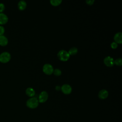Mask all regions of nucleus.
Instances as JSON below:
<instances>
[{"label": "nucleus", "instance_id": "nucleus-1", "mask_svg": "<svg viewBox=\"0 0 122 122\" xmlns=\"http://www.w3.org/2000/svg\"><path fill=\"white\" fill-rule=\"evenodd\" d=\"M39 105V101L37 98L35 97H32L29 99L26 102V105L30 109H34Z\"/></svg>", "mask_w": 122, "mask_h": 122}, {"label": "nucleus", "instance_id": "nucleus-2", "mask_svg": "<svg viewBox=\"0 0 122 122\" xmlns=\"http://www.w3.org/2000/svg\"><path fill=\"white\" fill-rule=\"evenodd\" d=\"M11 59V55L8 51H4L0 54V62L5 63L9 62Z\"/></svg>", "mask_w": 122, "mask_h": 122}, {"label": "nucleus", "instance_id": "nucleus-3", "mask_svg": "<svg viewBox=\"0 0 122 122\" xmlns=\"http://www.w3.org/2000/svg\"><path fill=\"white\" fill-rule=\"evenodd\" d=\"M57 56L59 59L62 61H66L70 58V54L68 52L63 50L60 51L57 54Z\"/></svg>", "mask_w": 122, "mask_h": 122}, {"label": "nucleus", "instance_id": "nucleus-4", "mask_svg": "<svg viewBox=\"0 0 122 122\" xmlns=\"http://www.w3.org/2000/svg\"><path fill=\"white\" fill-rule=\"evenodd\" d=\"M43 71L45 73L50 75L53 73V68L51 64L46 63L43 66Z\"/></svg>", "mask_w": 122, "mask_h": 122}, {"label": "nucleus", "instance_id": "nucleus-5", "mask_svg": "<svg viewBox=\"0 0 122 122\" xmlns=\"http://www.w3.org/2000/svg\"><path fill=\"white\" fill-rule=\"evenodd\" d=\"M48 98V94L45 91H43L40 93V94L38 96V101L39 102L43 103L45 102Z\"/></svg>", "mask_w": 122, "mask_h": 122}, {"label": "nucleus", "instance_id": "nucleus-6", "mask_svg": "<svg viewBox=\"0 0 122 122\" xmlns=\"http://www.w3.org/2000/svg\"><path fill=\"white\" fill-rule=\"evenodd\" d=\"M104 64L109 67L112 66L114 64V61L113 59L110 56H107L104 59Z\"/></svg>", "mask_w": 122, "mask_h": 122}, {"label": "nucleus", "instance_id": "nucleus-7", "mask_svg": "<svg viewBox=\"0 0 122 122\" xmlns=\"http://www.w3.org/2000/svg\"><path fill=\"white\" fill-rule=\"evenodd\" d=\"M61 90L62 92L66 94H70L71 92V86L67 84H63L61 87Z\"/></svg>", "mask_w": 122, "mask_h": 122}, {"label": "nucleus", "instance_id": "nucleus-8", "mask_svg": "<svg viewBox=\"0 0 122 122\" xmlns=\"http://www.w3.org/2000/svg\"><path fill=\"white\" fill-rule=\"evenodd\" d=\"M8 17L6 14L3 12L0 13V25L7 23L8 21Z\"/></svg>", "mask_w": 122, "mask_h": 122}, {"label": "nucleus", "instance_id": "nucleus-9", "mask_svg": "<svg viewBox=\"0 0 122 122\" xmlns=\"http://www.w3.org/2000/svg\"><path fill=\"white\" fill-rule=\"evenodd\" d=\"M108 96V92L107 90L103 89L101 90L98 93V97L101 99H104Z\"/></svg>", "mask_w": 122, "mask_h": 122}, {"label": "nucleus", "instance_id": "nucleus-10", "mask_svg": "<svg viewBox=\"0 0 122 122\" xmlns=\"http://www.w3.org/2000/svg\"><path fill=\"white\" fill-rule=\"evenodd\" d=\"M114 40L115 42L117 43H122V33L121 32H118L116 33L114 36Z\"/></svg>", "mask_w": 122, "mask_h": 122}, {"label": "nucleus", "instance_id": "nucleus-11", "mask_svg": "<svg viewBox=\"0 0 122 122\" xmlns=\"http://www.w3.org/2000/svg\"><path fill=\"white\" fill-rule=\"evenodd\" d=\"M8 39L5 35L0 36V45L2 46H5L8 43Z\"/></svg>", "mask_w": 122, "mask_h": 122}, {"label": "nucleus", "instance_id": "nucleus-12", "mask_svg": "<svg viewBox=\"0 0 122 122\" xmlns=\"http://www.w3.org/2000/svg\"><path fill=\"white\" fill-rule=\"evenodd\" d=\"M27 6V3L25 1L23 0H21L19 1L18 3V7L20 10H24Z\"/></svg>", "mask_w": 122, "mask_h": 122}, {"label": "nucleus", "instance_id": "nucleus-13", "mask_svg": "<svg viewBox=\"0 0 122 122\" xmlns=\"http://www.w3.org/2000/svg\"><path fill=\"white\" fill-rule=\"evenodd\" d=\"M26 94L29 97H33L35 94V92L34 90L31 87H29L26 90Z\"/></svg>", "mask_w": 122, "mask_h": 122}, {"label": "nucleus", "instance_id": "nucleus-14", "mask_svg": "<svg viewBox=\"0 0 122 122\" xmlns=\"http://www.w3.org/2000/svg\"><path fill=\"white\" fill-rule=\"evenodd\" d=\"M78 52V49L77 48L75 47H72L71 48L69 51V54L71 55H75Z\"/></svg>", "mask_w": 122, "mask_h": 122}, {"label": "nucleus", "instance_id": "nucleus-15", "mask_svg": "<svg viewBox=\"0 0 122 122\" xmlns=\"http://www.w3.org/2000/svg\"><path fill=\"white\" fill-rule=\"evenodd\" d=\"M62 2L61 0H51V3L53 6L59 5Z\"/></svg>", "mask_w": 122, "mask_h": 122}, {"label": "nucleus", "instance_id": "nucleus-16", "mask_svg": "<svg viewBox=\"0 0 122 122\" xmlns=\"http://www.w3.org/2000/svg\"><path fill=\"white\" fill-rule=\"evenodd\" d=\"M53 73L54 74V75H56V76H60L61 73V71L59 69H55L53 70Z\"/></svg>", "mask_w": 122, "mask_h": 122}, {"label": "nucleus", "instance_id": "nucleus-17", "mask_svg": "<svg viewBox=\"0 0 122 122\" xmlns=\"http://www.w3.org/2000/svg\"><path fill=\"white\" fill-rule=\"evenodd\" d=\"M114 63L117 65L121 66L122 64V60L121 58H118L114 61Z\"/></svg>", "mask_w": 122, "mask_h": 122}, {"label": "nucleus", "instance_id": "nucleus-18", "mask_svg": "<svg viewBox=\"0 0 122 122\" xmlns=\"http://www.w3.org/2000/svg\"><path fill=\"white\" fill-rule=\"evenodd\" d=\"M5 9V6L4 3L0 2V13L3 12V11Z\"/></svg>", "mask_w": 122, "mask_h": 122}, {"label": "nucleus", "instance_id": "nucleus-19", "mask_svg": "<svg viewBox=\"0 0 122 122\" xmlns=\"http://www.w3.org/2000/svg\"><path fill=\"white\" fill-rule=\"evenodd\" d=\"M5 32V28L2 25H0V36L3 35Z\"/></svg>", "mask_w": 122, "mask_h": 122}, {"label": "nucleus", "instance_id": "nucleus-20", "mask_svg": "<svg viewBox=\"0 0 122 122\" xmlns=\"http://www.w3.org/2000/svg\"><path fill=\"white\" fill-rule=\"evenodd\" d=\"M117 46H118V45H117V43H116V42H112L111 44V47L112 48H113V49H115V48H116L117 47Z\"/></svg>", "mask_w": 122, "mask_h": 122}, {"label": "nucleus", "instance_id": "nucleus-21", "mask_svg": "<svg viewBox=\"0 0 122 122\" xmlns=\"http://www.w3.org/2000/svg\"><path fill=\"white\" fill-rule=\"evenodd\" d=\"M94 0H86V3L89 5H92L94 2Z\"/></svg>", "mask_w": 122, "mask_h": 122}, {"label": "nucleus", "instance_id": "nucleus-22", "mask_svg": "<svg viewBox=\"0 0 122 122\" xmlns=\"http://www.w3.org/2000/svg\"><path fill=\"white\" fill-rule=\"evenodd\" d=\"M56 88V89L58 91V90H60L61 89V87L60 86H58H58H56V88Z\"/></svg>", "mask_w": 122, "mask_h": 122}]
</instances>
